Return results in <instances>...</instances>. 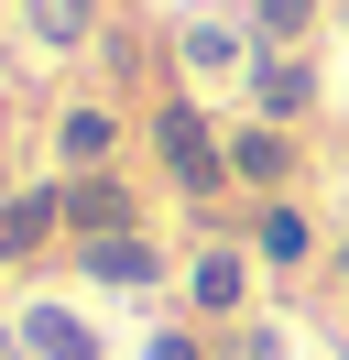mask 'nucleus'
<instances>
[{"label":"nucleus","mask_w":349,"mask_h":360,"mask_svg":"<svg viewBox=\"0 0 349 360\" xmlns=\"http://www.w3.org/2000/svg\"><path fill=\"white\" fill-rule=\"evenodd\" d=\"M153 153L174 164V186H186V197H208V186H218V164H208V131H196V110H164Z\"/></svg>","instance_id":"f257e3e1"},{"label":"nucleus","mask_w":349,"mask_h":360,"mask_svg":"<svg viewBox=\"0 0 349 360\" xmlns=\"http://www.w3.org/2000/svg\"><path fill=\"white\" fill-rule=\"evenodd\" d=\"M65 219H77V229H99V240H131V229H120V219H131V197H120V186H99V175L65 197Z\"/></svg>","instance_id":"f03ea898"},{"label":"nucleus","mask_w":349,"mask_h":360,"mask_svg":"<svg viewBox=\"0 0 349 360\" xmlns=\"http://www.w3.org/2000/svg\"><path fill=\"white\" fill-rule=\"evenodd\" d=\"M229 164H240L251 186H284V175H295V142H284V131H240V142H229Z\"/></svg>","instance_id":"7ed1b4c3"},{"label":"nucleus","mask_w":349,"mask_h":360,"mask_svg":"<svg viewBox=\"0 0 349 360\" xmlns=\"http://www.w3.org/2000/svg\"><path fill=\"white\" fill-rule=\"evenodd\" d=\"M55 219H65V197H44V186H33V197H11V207H0V251H33Z\"/></svg>","instance_id":"20e7f679"},{"label":"nucleus","mask_w":349,"mask_h":360,"mask_svg":"<svg viewBox=\"0 0 349 360\" xmlns=\"http://www.w3.org/2000/svg\"><path fill=\"white\" fill-rule=\"evenodd\" d=\"M87 273H109V284H153V251H142V240H99Z\"/></svg>","instance_id":"39448f33"},{"label":"nucleus","mask_w":349,"mask_h":360,"mask_svg":"<svg viewBox=\"0 0 349 360\" xmlns=\"http://www.w3.org/2000/svg\"><path fill=\"white\" fill-rule=\"evenodd\" d=\"M33 33H44V44H77V33H87V0H33Z\"/></svg>","instance_id":"423d86ee"},{"label":"nucleus","mask_w":349,"mask_h":360,"mask_svg":"<svg viewBox=\"0 0 349 360\" xmlns=\"http://www.w3.org/2000/svg\"><path fill=\"white\" fill-rule=\"evenodd\" d=\"M262 262H305V219H295V207L262 219Z\"/></svg>","instance_id":"0eeeda50"},{"label":"nucleus","mask_w":349,"mask_h":360,"mask_svg":"<svg viewBox=\"0 0 349 360\" xmlns=\"http://www.w3.org/2000/svg\"><path fill=\"white\" fill-rule=\"evenodd\" d=\"M251 88H262V110H305V66H284V55L251 77Z\"/></svg>","instance_id":"6e6552de"},{"label":"nucleus","mask_w":349,"mask_h":360,"mask_svg":"<svg viewBox=\"0 0 349 360\" xmlns=\"http://www.w3.org/2000/svg\"><path fill=\"white\" fill-rule=\"evenodd\" d=\"M33 349L44 360H87V328H77V316H33Z\"/></svg>","instance_id":"1a4fd4ad"},{"label":"nucleus","mask_w":349,"mask_h":360,"mask_svg":"<svg viewBox=\"0 0 349 360\" xmlns=\"http://www.w3.org/2000/svg\"><path fill=\"white\" fill-rule=\"evenodd\" d=\"M65 153L99 164V153H109V120H99V110H77V120H65Z\"/></svg>","instance_id":"9d476101"},{"label":"nucleus","mask_w":349,"mask_h":360,"mask_svg":"<svg viewBox=\"0 0 349 360\" xmlns=\"http://www.w3.org/2000/svg\"><path fill=\"white\" fill-rule=\"evenodd\" d=\"M196 295H208V306H229V295H240V262H229V251H208V262H196Z\"/></svg>","instance_id":"9b49d317"},{"label":"nucleus","mask_w":349,"mask_h":360,"mask_svg":"<svg viewBox=\"0 0 349 360\" xmlns=\"http://www.w3.org/2000/svg\"><path fill=\"white\" fill-rule=\"evenodd\" d=\"M305 11H317V0H262V33H295Z\"/></svg>","instance_id":"f8f14e48"},{"label":"nucleus","mask_w":349,"mask_h":360,"mask_svg":"<svg viewBox=\"0 0 349 360\" xmlns=\"http://www.w3.org/2000/svg\"><path fill=\"white\" fill-rule=\"evenodd\" d=\"M153 360H196V349H186V338H164V349H153Z\"/></svg>","instance_id":"ddd939ff"}]
</instances>
